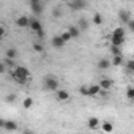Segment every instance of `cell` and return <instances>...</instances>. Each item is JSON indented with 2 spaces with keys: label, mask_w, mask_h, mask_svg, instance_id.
<instances>
[{
  "label": "cell",
  "mask_w": 134,
  "mask_h": 134,
  "mask_svg": "<svg viewBox=\"0 0 134 134\" xmlns=\"http://www.w3.org/2000/svg\"><path fill=\"white\" fill-rule=\"evenodd\" d=\"M112 35H117V36H125V29H123V27H117V29L112 32Z\"/></svg>",
  "instance_id": "603a6c76"
},
{
  "label": "cell",
  "mask_w": 134,
  "mask_h": 134,
  "mask_svg": "<svg viewBox=\"0 0 134 134\" xmlns=\"http://www.w3.org/2000/svg\"><path fill=\"white\" fill-rule=\"evenodd\" d=\"M110 52H112L114 55H123V54H121V47H120V46H112V47H110Z\"/></svg>",
  "instance_id": "cb8c5ba5"
},
{
  "label": "cell",
  "mask_w": 134,
  "mask_h": 134,
  "mask_svg": "<svg viewBox=\"0 0 134 134\" xmlns=\"http://www.w3.org/2000/svg\"><path fill=\"white\" fill-rule=\"evenodd\" d=\"M93 22H95V24H96V25H99V24H101V22H103V16H101V14H99V13H96V14H95V16H93Z\"/></svg>",
  "instance_id": "4316f807"
},
{
  "label": "cell",
  "mask_w": 134,
  "mask_h": 134,
  "mask_svg": "<svg viewBox=\"0 0 134 134\" xmlns=\"http://www.w3.org/2000/svg\"><path fill=\"white\" fill-rule=\"evenodd\" d=\"M103 131H104V132H112V131H114V126H112V123L106 121V123L103 125Z\"/></svg>",
  "instance_id": "7402d4cb"
},
{
  "label": "cell",
  "mask_w": 134,
  "mask_h": 134,
  "mask_svg": "<svg viewBox=\"0 0 134 134\" xmlns=\"http://www.w3.org/2000/svg\"><path fill=\"white\" fill-rule=\"evenodd\" d=\"M110 66V60L109 58H101L99 62H98V68L99 70H107Z\"/></svg>",
  "instance_id": "4fadbf2b"
},
{
  "label": "cell",
  "mask_w": 134,
  "mask_h": 134,
  "mask_svg": "<svg viewBox=\"0 0 134 134\" xmlns=\"http://www.w3.org/2000/svg\"><path fill=\"white\" fill-rule=\"evenodd\" d=\"M32 3V11L36 14V16H40L41 13H43V7H41V2H30Z\"/></svg>",
  "instance_id": "30bf717a"
},
{
  "label": "cell",
  "mask_w": 134,
  "mask_h": 134,
  "mask_svg": "<svg viewBox=\"0 0 134 134\" xmlns=\"http://www.w3.org/2000/svg\"><path fill=\"white\" fill-rule=\"evenodd\" d=\"M110 43H112V46H123V43H125V36H117V35H110Z\"/></svg>",
  "instance_id": "52a82bcc"
},
{
  "label": "cell",
  "mask_w": 134,
  "mask_h": 134,
  "mask_svg": "<svg viewBox=\"0 0 134 134\" xmlns=\"http://www.w3.org/2000/svg\"><path fill=\"white\" fill-rule=\"evenodd\" d=\"M68 33L71 35V38H79V35H81L82 32L79 30V27H74V25H71V27L68 29Z\"/></svg>",
  "instance_id": "5bb4252c"
},
{
  "label": "cell",
  "mask_w": 134,
  "mask_h": 134,
  "mask_svg": "<svg viewBox=\"0 0 134 134\" xmlns=\"http://www.w3.org/2000/svg\"><path fill=\"white\" fill-rule=\"evenodd\" d=\"M51 43H52V46H54L55 49H62V47H65V41H63V40L60 38V35H57V36H54Z\"/></svg>",
  "instance_id": "ba28073f"
},
{
  "label": "cell",
  "mask_w": 134,
  "mask_h": 134,
  "mask_svg": "<svg viewBox=\"0 0 134 134\" xmlns=\"http://www.w3.org/2000/svg\"><path fill=\"white\" fill-rule=\"evenodd\" d=\"M121 63H123V55H114L110 65H114V66H120Z\"/></svg>",
  "instance_id": "ac0fdd59"
},
{
  "label": "cell",
  "mask_w": 134,
  "mask_h": 134,
  "mask_svg": "<svg viewBox=\"0 0 134 134\" xmlns=\"http://www.w3.org/2000/svg\"><path fill=\"white\" fill-rule=\"evenodd\" d=\"M22 106H24V109H30V107L33 106V98H30V96H27V98L24 99V103H22Z\"/></svg>",
  "instance_id": "ffe728a7"
},
{
  "label": "cell",
  "mask_w": 134,
  "mask_h": 134,
  "mask_svg": "<svg viewBox=\"0 0 134 134\" xmlns=\"http://www.w3.org/2000/svg\"><path fill=\"white\" fill-rule=\"evenodd\" d=\"M87 88H88V96H90V98H95L96 95L101 93V87H99L98 84H92V85H88Z\"/></svg>",
  "instance_id": "5b68a950"
},
{
  "label": "cell",
  "mask_w": 134,
  "mask_h": 134,
  "mask_svg": "<svg viewBox=\"0 0 134 134\" xmlns=\"http://www.w3.org/2000/svg\"><path fill=\"white\" fill-rule=\"evenodd\" d=\"M126 71H128V74H132L134 73V62L132 60H128L126 62Z\"/></svg>",
  "instance_id": "44dd1931"
},
{
  "label": "cell",
  "mask_w": 134,
  "mask_h": 134,
  "mask_svg": "<svg viewBox=\"0 0 134 134\" xmlns=\"http://www.w3.org/2000/svg\"><path fill=\"white\" fill-rule=\"evenodd\" d=\"M68 5H70V8H71V10L79 11V10H84V8L87 7V2H85V0H71Z\"/></svg>",
  "instance_id": "277c9868"
},
{
  "label": "cell",
  "mask_w": 134,
  "mask_h": 134,
  "mask_svg": "<svg viewBox=\"0 0 134 134\" xmlns=\"http://www.w3.org/2000/svg\"><path fill=\"white\" fill-rule=\"evenodd\" d=\"M3 125H5V120H3V118H0V128H3Z\"/></svg>",
  "instance_id": "836d02e7"
},
{
  "label": "cell",
  "mask_w": 134,
  "mask_h": 134,
  "mask_svg": "<svg viewBox=\"0 0 134 134\" xmlns=\"http://www.w3.org/2000/svg\"><path fill=\"white\" fill-rule=\"evenodd\" d=\"M60 38H62V40H63V41H65V43H68V41H70V40H73V38H71V35H70V33H68V32H63V33H62V35H60Z\"/></svg>",
  "instance_id": "484cf974"
},
{
  "label": "cell",
  "mask_w": 134,
  "mask_h": 134,
  "mask_svg": "<svg viewBox=\"0 0 134 134\" xmlns=\"http://www.w3.org/2000/svg\"><path fill=\"white\" fill-rule=\"evenodd\" d=\"M33 51H35V52H43L44 47H43L41 43H35V44H33Z\"/></svg>",
  "instance_id": "83f0119b"
},
{
  "label": "cell",
  "mask_w": 134,
  "mask_h": 134,
  "mask_svg": "<svg viewBox=\"0 0 134 134\" xmlns=\"http://www.w3.org/2000/svg\"><path fill=\"white\" fill-rule=\"evenodd\" d=\"M16 57H18V51H16L14 47H10V49L7 51V58H13V60H14Z\"/></svg>",
  "instance_id": "d6986e66"
},
{
  "label": "cell",
  "mask_w": 134,
  "mask_h": 134,
  "mask_svg": "<svg viewBox=\"0 0 134 134\" xmlns=\"http://www.w3.org/2000/svg\"><path fill=\"white\" fill-rule=\"evenodd\" d=\"M79 30L81 32H85V30H88V21L87 19H79Z\"/></svg>",
  "instance_id": "e0dca14e"
},
{
  "label": "cell",
  "mask_w": 134,
  "mask_h": 134,
  "mask_svg": "<svg viewBox=\"0 0 134 134\" xmlns=\"http://www.w3.org/2000/svg\"><path fill=\"white\" fill-rule=\"evenodd\" d=\"M30 2H41V0H30Z\"/></svg>",
  "instance_id": "e575fe53"
},
{
  "label": "cell",
  "mask_w": 134,
  "mask_h": 134,
  "mask_svg": "<svg viewBox=\"0 0 134 134\" xmlns=\"http://www.w3.org/2000/svg\"><path fill=\"white\" fill-rule=\"evenodd\" d=\"M118 18H120L121 24H128V21L131 19V14H129L126 10H120V13H118Z\"/></svg>",
  "instance_id": "9c48e42d"
},
{
  "label": "cell",
  "mask_w": 134,
  "mask_h": 134,
  "mask_svg": "<svg viewBox=\"0 0 134 134\" xmlns=\"http://www.w3.org/2000/svg\"><path fill=\"white\" fill-rule=\"evenodd\" d=\"M16 25L18 27H29V18L27 16H21L16 19Z\"/></svg>",
  "instance_id": "8fae6325"
},
{
  "label": "cell",
  "mask_w": 134,
  "mask_h": 134,
  "mask_svg": "<svg viewBox=\"0 0 134 134\" xmlns=\"http://www.w3.org/2000/svg\"><path fill=\"white\" fill-rule=\"evenodd\" d=\"M3 128H5L7 131H16V129H18V125H16L14 121H11V120H5Z\"/></svg>",
  "instance_id": "9a60e30c"
},
{
  "label": "cell",
  "mask_w": 134,
  "mask_h": 134,
  "mask_svg": "<svg viewBox=\"0 0 134 134\" xmlns=\"http://www.w3.org/2000/svg\"><path fill=\"white\" fill-rule=\"evenodd\" d=\"M98 125H99V120H98L96 117H90V118H88V128H90V129H96Z\"/></svg>",
  "instance_id": "2e32d148"
},
{
  "label": "cell",
  "mask_w": 134,
  "mask_h": 134,
  "mask_svg": "<svg viewBox=\"0 0 134 134\" xmlns=\"http://www.w3.org/2000/svg\"><path fill=\"white\" fill-rule=\"evenodd\" d=\"M5 71H7V65L3 62H0V74H3Z\"/></svg>",
  "instance_id": "1f68e13d"
},
{
  "label": "cell",
  "mask_w": 134,
  "mask_h": 134,
  "mask_svg": "<svg viewBox=\"0 0 134 134\" xmlns=\"http://www.w3.org/2000/svg\"><path fill=\"white\" fill-rule=\"evenodd\" d=\"M14 99H16V95H14V93H10V95L5 98V101H7V103H13Z\"/></svg>",
  "instance_id": "f546056e"
},
{
  "label": "cell",
  "mask_w": 134,
  "mask_h": 134,
  "mask_svg": "<svg viewBox=\"0 0 134 134\" xmlns=\"http://www.w3.org/2000/svg\"><path fill=\"white\" fill-rule=\"evenodd\" d=\"M79 93H81V95H82V96H88V88H87V87H84V85H82V87H81V88H79Z\"/></svg>",
  "instance_id": "f1b7e54d"
},
{
  "label": "cell",
  "mask_w": 134,
  "mask_h": 134,
  "mask_svg": "<svg viewBox=\"0 0 134 134\" xmlns=\"http://www.w3.org/2000/svg\"><path fill=\"white\" fill-rule=\"evenodd\" d=\"M55 92H57V99H58V101H68V99H70V93L66 92V90L57 88Z\"/></svg>",
  "instance_id": "8992f818"
},
{
  "label": "cell",
  "mask_w": 134,
  "mask_h": 134,
  "mask_svg": "<svg viewBox=\"0 0 134 134\" xmlns=\"http://www.w3.org/2000/svg\"><path fill=\"white\" fill-rule=\"evenodd\" d=\"M43 85L46 90H51V92H55L58 88V81L54 77V76H46L43 79Z\"/></svg>",
  "instance_id": "3957f363"
},
{
  "label": "cell",
  "mask_w": 134,
  "mask_h": 134,
  "mask_svg": "<svg viewBox=\"0 0 134 134\" xmlns=\"http://www.w3.org/2000/svg\"><path fill=\"white\" fill-rule=\"evenodd\" d=\"M112 84H114V82H112L110 79H103V81H101V82H99L98 85L101 87V90H110Z\"/></svg>",
  "instance_id": "7c38bea8"
},
{
  "label": "cell",
  "mask_w": 134,
  "mask_h": 134,
  "mask_svg": "<svg viewBox=\"0 0 134 134\" xmlns=\"http://www.w3.org/2000/svg\"><path fill=\"white\" fill-rule=\"evenodd\" d=\"M5 35H7V32H5V27H2V25H0V40H3V38H5Z\"/></svg>",
  "instance_id": "d6a6232c"
},
{
  "label": "cell",
  "mask_w": 134,
  "mask_h": 134,
  "mask_svg": "<svg viewBox=\"0 0 134 134\" xmlns=\"http://www.w3.org/2000/svg\"><path fill=\"white\" fill-rule=\"evenodd\" d=\"M126 98H128L129 101L134 99V88H132V87H128V90H126Z\"/></svg>",
  "instance_id": "d4e9b609"
},
{
  "label": "cell",
  "mask_w": 134,
  "mask_h": 134,
  "mask_svg": "<svg viewBox=\"0 0 134 134\" xmlns=\"http://www.w3.org/2000/svg\"><path fill=\"white\" fill-rule=\"evenodd\" d=\"M11 74L19 84H27L29 79H30V71L25 68V66H16V68L11 70Z\"/></svg>",
  "instance_id": "6da1fadb"
},
{
  "label": "cell",
  "mask_w": 134,
  "mask_h": 134,
  "mask_svg": "<svg viewBox=\"0 0 134 134\" xmlns=\"http://www.w3.org/2000/svg\"><path fill=\"white\" fill-rule=\"evenodd\" d=\"M29 27L38 35V38H44V30H43V25H41V22L38 21V19H29Z\"/></svg>",
  "instance_id": "7a4b0ae2"
},
{
  "label": "cell",
  "mask_w": 134,
  "mask_h": 134,
  "mask_svg": "<svg viewBox=\"0 0 134 134\" xmlns=\"http://www.w3.org/2000/svg\"><path fill=\"white\" fill-rule=\"evenodd\" d=\"M52 16H54V18H58V16H62V11L58 10V7H57V8H54V11H52Z\"/></svg>",
  "instance_id": "4dcf8cb0"
}]
</instances>
